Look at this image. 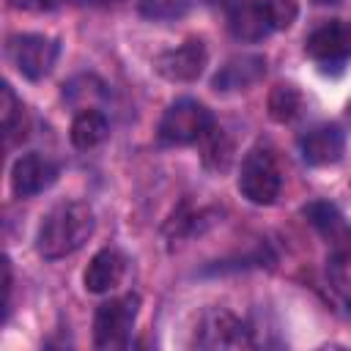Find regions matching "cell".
Returning <instances> with one entry per match:
<instances>
[{
  "label": "cell",
  "instance_id": "cell-1",
  "mask_svg": "<svg viewBox=\"0 0 351 351\" xmlns=\"http://www.w3.org/2000/svg\"><path fill=\"white\" fill-rule=\"evenodd\" d=\"M93 228H96V219L88 203L60 200L38 222L36 252L44 261H60L66 255H74L93 236Z\"/></svg>",
  "mask_w": 351,
  "mask_h": 351
},
{
  "label": "cell",
  "instance_id": "cell-2",
  "mask_svg": "<svg viewBox=\"0 0 351 351\" xmlns=\"http://www.w3.org/2000/svg\"><path fill=\"white\" fill-rule=\"evenodd\" d=\"M140 313V296L123 293L104 304H99L93 315V346L101 351H118L126 348L132 340V329Z\"/></svg>",
  "mask_w": 351,
  "mask_h": 351
},
{
  "label": "cell",
  "instance_id": "cell-3",
  "mask_svg": "<svg viewBox=\"0 0 351 351\" xmlns=\"http://www.w3.org/2000/svg\"><path fill=\"white\" fill-rule=\"evenodd\" d=\"M282 176L274 154L266 145H255L244 154L239 167V192L255 206H271L280 197Z\"/></svg>",
  "mask_w": 351,
  "mask_h": 351
},
{
  "label": "cell",
  "instance_id": "cell-4",
  "mask_svg": "<svg viewBox=\"0 0 351 351\" xmlns=\"http://www.w3.org/2000/svg\"><path fill=\"white\" fill-rule=\"evenodd\" d=\"M214 126V115L197 99H176L159 118L156 137L165 145H192Z\"/></svg>",
  "mask_w": 351,
  "mask_h": 351
},
{
  "label": "cell",
  "instance_id": "cell-5",
  "mask_svg": "<svg viewBox=\"0 0 351 351\" xmlns=\"http://www.w3.org/2000/svg\"><path fill=\"white\" fill-rule=\"evenodd\" d=\"M5 55L22 77L44 80L58 63L60 41L44 33H16V36H8Z\"/></svg>",
  "mask_w": 351,
  "mask_h": 351
},
{
  "label": "cell",
  "instance_id": "cell-6",
  "mask_svg": "<svg viewBox=\"0 0 351 351\" xmlns=\"http://www.w3.org/2000/svg\"><path fill=\"white\" fill-rule=\"evenodd\" d=\"M197 348H244L250 346V329L225 307H211L200 315L195 326V340Z\"/></svg>",
  "mask_w": 351,
  "mask_h": 351
},
{
  "label": "cell",
  "instance_id": "cell-7",
  "mask_svg": "<svg viewBox=\"0 0 351 351\" xmlns=\"http://www.w3.org/2000/svg\"><path fill=\"white\" fill-rule=\"evenodd\" d=\"M208 63L203 38H186L184 44L165 49L154 58V71L170 82H195Z\"/></svg>",
  "mask_w": 351,
  "mask_h": 351
},
{
  "label": "cell",
  "instance_id": "cell-8",
  "mask_svg": "<svg viewBox=\"0 0 351 351\" xmlns=\"http://www.w3.org/2000/svg\"><path fill=\"white\" fill-rule=\"evenodd\" d=\"M304 52L318 66H343L351 58V25L329 19L304 38Z\"/></svg>",
  "mask_w": 351,
  "mask_h": 351
},
{
  "label": "cell",
  "instance_id": "cell-9",
  "mask_svg": "<svg viewBox=\"0 0 351 351\" xmlns=\"http://www.w3.org/2000/svg\"><path fill=\"white\" fill-rule=\"evenodd\" d=\"M60 176L58 162H52L49 156L30 151L25 156H19L11 167V192L16 197H33L41 195L44 189H49Z\"/></svg>",
  "mask_w": 351,
  "mask_h": 351
},
{
  "label": "cell",
  "instance_id": "cell-10",
  "mask_svg": "<svg viewBox=\"0 0 351 351\" xmlns=\"http://www.w3.org/2000/svg\"><path fill=\"white\" fill-rule=\"evenodd\" d=\"M299 154L313 167L335 165L346 154V134L335 123H318L299 137Z\"/></svg>",
  "mask_w": 351,
  "mask_h": 351
},
{
  "label": "cell",
  "instance_id": "cell-11",
  "mask_svg": "<svg viewBox=\"0 0 351 351\" xmlns=\"http://www.w3.org/2000/svg\"><path fill=\"white\" fill-rule=\"evenodd\" d=\"M266 74V60L263 55L255 52H241L225 60V66H219V71L211 80V88L217 93H236V90H247L252 85H258Z\"/></svg>",
  "mask_w": 351,
  "mask_h": 351
},
{
  "label": "cell",
  "instance_id": "cell-12",
  "mask_svg": "<svg viewBox=\"0 0 351 351\" xmlns=\"http://www.w3.org/2000/svg\"><path fill=\"white\" fill-rule=\"evenodd\" d=\"M123 274H126V255L118 247H104L90 258L82 274V282H85V291L90 293H110L112 288L121 285Z\"/></svg>",
  "mask_w": 351,
  "mask_h": 351
},
{
  "label": "cell",
  "instance_id": "cell-13",
  "mask_svg": "<svg viewBox=\"0 0 351 351\" xmlns=\"http://www.w3.org/2000/svg\"><path fill=\"white\" fill-rule=\"evenodd\" d=\"M225 19L228 30L239 41H261L271 33L266 16L261 14L255 0H228L225 3Z\"/></svg>",
  "mask_w": 351,
  "mask_h": 351
},
{
  "label": "cell",
  "instance_id": "cell-14",
  "mask_svg": "<svg viewBox=\"0 0 351 351\" xmlns=\"http://www.w3.org/2000/svg\"><path fill=\"white\" fill-rule=\"evenodd\" d=\"M107 134H110V121H107V115H104L101 110H96V107H82V110L74 115L71 132H69L71 145H74L77 151H90V148L101 145V143L107 140Z\"/></svg>",
  "mask_w": 351,
  "mask_h": 351
},
{
  "label": "cell",
  "instance_id": "cell-15",
  "mask_svg": "<svg viewBox=\"0 0 351 351\" xmlns=\"http://www.w3.org/2000/svg\"><path fill=\"white\" fill-rule=\"evenodd\" d=\"M0 115H3V137H5V145L8 148L27 137L25 104L14 96L11 85H3V107H0Z\"/></svg>",
  "mask_w": 351,
  "mask_h": 351
},
{
  "label": "cell",
  "instance_id": "cell-16",
  "mask_svg": "<svg viewBox=\"0 0 351 351\" xmlns=\"http://www.w3.org/2000/svg\"><path fill=\"white\" fill-rule=\"evenodd\" d=\"M302 214H304V217L310 219V225L318 228L326 239L340 241L343 236H348V233H346V225H343V214H340L337 206H332L329 200H313V203H307V206L302 208Z\"/></svg>",
  "mask_w": 351,
  "mask_h": 351
},
{
  "label": "cell",
  "instance_id": "cell-17",
  "mask_svg": "<svg viewBox=\"0 0 351 351\" xmlns=\"http://www.w3.org/2000/svg\"><path fill=\"white\" fill-rule=\"evenodd\" d=\"M200 145H203V165L214 173H225L230 167V159H233V143L228 140V134L217 126H211L203 137H200Z\"/></svg>",
  "mask_w": 351,
  "mask_h": 351
},
{
  "label": "cell",
  "instance_id": "cell-18",
  "mask_svg": "<svg viewBox=\"0 0 351 351\" xmlns=\"http://www.w3.org/2000/svg\"><path fill=\"white\" fill-rule=\"evenodd\" d=\"M302 112V93L293 85H274L269 93V115L277 123H288Z\"/></svg>",
  "mask_w": 351,
  "mask_h": 351
},
{
  "label": "cell",
  "instance_id": "cell-19",
  "mask_svg": "<svg viewBox=\"0 0 351 351\" xmlns=\"http://www.w3.org/2000/svg\"><path fill=\"white\" fill-rule=\"evenodd\" d=\"M271 30H285L299 14V0H255Z\"/></svg>",
  "mask_w": 351,
  "mask_h": 351
},
{
  "label": "cell",
  "instance_id": "cell-20",
  "mask_svg": "<svg viewBox=\"0 0 351 351\" xmlns=\"http://www.w3.org/2000/svg\"><path fill=\"white\" fill-rule=\"evenodd\" d=\"M192 8V0H140V14L154 22L181 19Z\"/></svg>",
  "mask_w": 351,
  "mask_h": 351
},
{
  "label": "cell",
  "instance_id": "cell-21",
  "mask_svg": "<svg viewBox=\"0 0 351 351\" xmlns=\"http://www.w3.org/2000/svg\"><path fill=\"white\" fill-rule=\"evenodd\" d=\"M63 0H8V5L16 11H52Z\"/></svg>",
  "mask_w": 351,
  "mask_h": 351
},
{
  "label": "cell",
  "instance_id": "cell-22",
  "mask_svg": "<svg viewBox=\"0 0 351 351\" xmlns=\"http://www.w3.org/2000/svg\"><path fill=\"white\" fill-rule=\"evenodd\" d=\"M80 5H112V3H121V0H74Z\"/></svg>",
  "mask_w": 351,
  "mask_h": 351
},
{
  "label": "cell",
  "instance_id": "cell-23",
  "mask_svg": "<svg viewBox=\"0 0 351 351\" xmlns=\"http://www.w3.org/2000/svg\"><path fill=\"white\" fill-rule=\"evenodd\" d=\"M310 3H315V5H332V3H337V0H310Z\"/></svg>",
  "mask_w": 351,
  "mask_h": 351
}]
</instances>
